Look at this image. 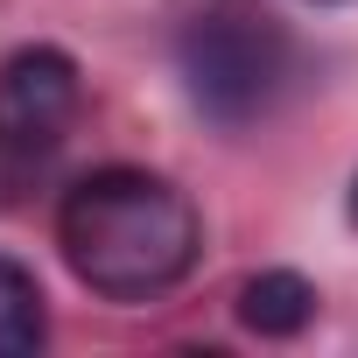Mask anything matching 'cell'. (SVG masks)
Returning <instances> with one entry per match:
<instances>
[{"instance_id": "6da1fadb", "label": "cell", "mask_w": 358, "mask_h": 358, "mask_svg": "<svg viewBox=\"0 0 358 358\" xmlns=\"http://www.w3.org/2000/svg\"><path fill=\"white\" fill-rule=\"evenodd\" d=\"M57 246L71 274L106 302L169 295L204 253V218L190 190H176L155 169H92L64 190Z\"/></svg>"}, {"instance_id": "7a4b0ae2", "label": "cell", "mask_w": 358, "mask_h": 358, "mask_svg": "<svg viewBox=\"0 0 358 358\" xmlns=\"http://www.w3.org/2000/svg\"><path fill=\"white\" fill-rule=\"evenodd\" d=\"M176 71H183V92L211 127L239 134L281 106L295 78V36L260 0H211L176 36Z\"/></svg>"}, {"instance_id": "3957f363", "label": "cell", "mask_w": 358, "mask_h": 358, "mask_svg": "<svg viewBox=\"0 0 358 358\" xmlns=\"http://www.w3.org/2000/svg\"><path fill=\"white\" fill-rule=\"evenodd\" d=\"M78 113H85V71L57 43H29L0 64V155L8 162L57 155Z\"/></svg>"}, {"instance_id": "277c9868", "label": "cell", "mask_w": 358, "mask_h": 358, "mask_svg": "<svg viewBox=\"0 0 358 358\" xmlns=\"http://www.w3.org/2000/svg\"><path fill=\"white\" fill-rule=\"evenodd\" d=\"M316 316V288L295 274V267H267L239 288V323L253 337H302Z\"/></svg>"}, {"instance_id": "5b68a950", "label": "cell", "mask_w": 358, "mask_h": 358, "mask_svg": "<svg viewBox=\"0 0 358 358\" xmlns=\"http://www.w3.org/2000/svg\"><path fill=\"white\" fill-rule=\"evenodd\" d=\"M43 330H50V323H43V281H36L22 260L0 253V358L36 351Z\"/></svg>"}, {"instance_id": "8992f818", "label": "cell", "mask_w": 358, "mask_h": 358, "mask_svg": "<svg viewBox=\"0 0 358 358\" xmlns=\"http://www.w3.org/2000/svg\"><path fill=\"white\" fill-rule=\"evenodd\" d=\"M351 225H358V183H351Z\"/></svg>"}]
</instances>
